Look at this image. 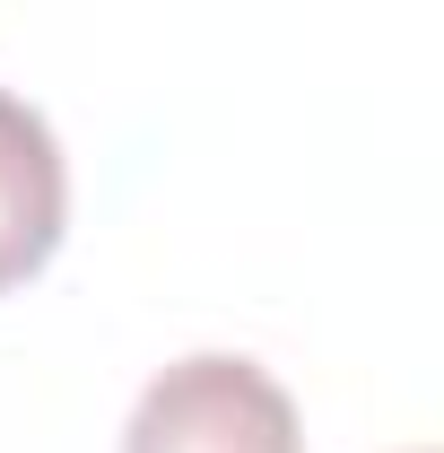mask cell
<instances>
[{
    "label": "cell",
    "mask_w": 444,
    "mask_h": 453,
    "mask_svg": "<svg viewBox=\"0 0 444 453\" xmlns=\"http://www.w3.org/2000/svg\"><path fill=\"white\" fill-rule=\"evenodd\" d=\"M122 453H305V436H296V401L253 357L201 349V357H174L140 393Z\"/></svg>",
    "instance_id": "1"
},
{
    "label": "cell",
    "mask_w": 444,
    "mask_h": 453,
    "mask_svg": "<svg viewBox=\"0 0 444 453\" xmlns=\"http://www.w3.org/2000/svg\"><path fill=\"white\" fill-rule=\"evenodd\" d=\"M70 226V166H61L53 122L0 88V296L27 288L61 253Z\"/></svg>",
    "instance_id": "2"
}]
</instances>
